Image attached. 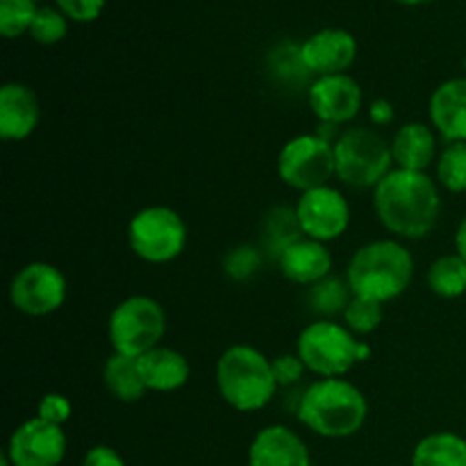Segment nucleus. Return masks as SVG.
<instances>
[{
    "label": "nucleus",
    "instance_id": "f257e3e1",
    "mask_svg": "<svg viewBox=\"0 0 466 466\" xmlns=\"http://www.w3.org/2000/svg\"><path fill=\"white\" fill-rule=\"evenodd\" d=\"M373 205L382 226L405 239L426 237L440 218L437 187L423 171H390L376 187Z\"/></svg>",
    "mask_w": 466,
    "mask_h": 466
},
{
    "label": "nucleus",
    "instance_id": "f03ea898",
    "mask_svg": "<svg viewBox=\"0 0 466 466\" xmlns=\"http://www.w3.org/2000/svg\"><path fill=\"white\" fill-rule=\"evenodd\" d=\"M369 405L362 391L339 378L309 385L299 405V419L321 437H350L367 421Z\"/></svg>",
    "mask_w": 466,
    "mask_h": 466
},
{
    "label": "nucleus",
    "instance_id": "7ed1b4c3",
    "mask_svg": "<svg viewBox=\"0 0 466 466\" xmlns=\"http://www.w3.org/2000/svg\"><path fill=\"white\" fill-rule=\"evenodd\" d=\"M412 273V255L405 246L391 239L371 241L350 259L349 287L353 296L387 303L408 289Z\"/></svg>",
    "mask_w": 466,
    "mask_h": 466
},
{
    "label": "nucleus",
    "instance_id": "20e7f679",
    "mask_svg": "<svg viewBox=\"0 0 466 466\" xmlns=\"http://www.w3.org/2000/svg\"><path fill=\"white\" fill-rule=\"evenodd\" d=\"M217 385L228 405L239 412H255L276 394L273 364L250 346H232L217 364Z\"/></svg>",
    "mask_w": 466,
    "mask_h": 466
},
{
    "label": "nucleus",
    "instance_id": "39448f33",
    "mask_svg": "<svg viewBox=\"0 0 466 466\" xmlns=\"http://www.w3.org/2000/svg\"><path fill=\"white\" fill-rule=\"evenodd\" d=\"M371 355L369 346L358 344L350 330L330 321H317L299 337V358L309 371L323 378H339L355 367V362Z\"/></svg>",
    "mask_w": 466,
    "mask_h": 466
},
{
    "label": "nucleus",
    "instance_id": "423d86ee",
    "mask_svg": "<svg viewBox=\"0 0 466 466\" xmlns=\"http://www.w3.org/2000/svg\"><path fill=\"white\" fill-rule=\"evenodd\" d=\"M167 332V314L157 300L132 296L118 303L109 317V341L118 355L141 358L157 349Z\"/></svg>",
    "mask_w": 466,
    "mask_h": 466
},
{
    "label": "nucleus",
    "instance_id": "0eeeda50",
    "mask_svg": "<svg viewBox=\"0 0 466 466\" xmlns=\"http://www.w3.org/2000/svg\"><path fill=\"white\" fill-rule=\"evenodd\" d=\"M394 155L387 141L369 127H350L337 139V177L350 187H378L390 173Z\"/></svg>",
    "mask_w": 466,
    "mask_h": 466
},
{
    "label": "nucleus",
    "instance_id": "6e6552de",
    "mask_svg": "<svg viewBox=\"0 0 466 466\" xmlns=\"http://www.w3.org/2000/svg\"><path fill=\"white\" fill-rule=\"evenodd\" d=\"M127 241L137 258L150 264L176 259L185 250L187 226L180 214L171 208H146L132 217Z\"/></svg>",
    "mask_w": 466,
    "mask_h": 466
},
{
    "label": "nucleus",
    "instance_id": "1a4fd4ad",
    "mask_svg": "<svg viewBox=\"0 0 466 466\" xmlns=\"http://www.w3.org/2000/svg\"><path fill=\"white\" fill-rule=\"evenodd\" d=\"M278 173L294 189L305 191L326 187L337 176L335 146L319 135H300L287 141L278 157Z\"/></svg>",
    "mask_w": 466,
    "mask_h": 466
},
{
    "label": "nucleus",
    "instance_id": "9d476101",
    "mask_svg": "<svg viewBox=\"0 0 466 466\" xmlns=\"http://www.w3.org/2000/svg\"><path fill=\"white\" fill-rule=\"evenodd\" d=\"M12 305L30 317H46L62 308L66 299V280L53 264L32 262L14 276L9 285Z\"/></svg>",
    "mask_w": 466,
    "mask_h": 466
},
{
    "label": "nucleus",
    "instance_id": "9b49d317",
    "mask_svg": "<svg viewBox=\"0 0 466 466\" xmlns=\"http://www.w3.org/2000/svg\"><path fill=\"white\" fill-rule=\"evenodd\" d=\"M296 218L309 239L330 241L344 235L350 221V208L341 191L332 187L305 191L296 205Z\"/></svg>",
    "mask_w": 466,
    "mask_h": 466
},
{
    "label": "nucleus",
    "instance_id": "f8f14e48",
    "mask_svg": "<svg viewBox=\"0 0 466 466\" xmlns=\"http://www.w3.org/2000/svg\"><path fill=\"white\" fill-rule=\"evenodd\" d=\"M66 453L62 426L35 417L18 426L9 440L7 458L12 466H59Z\"/></svg>",
    "mask_w": 466,
    "mask_h": 466
},
{
    "label": "nucleus",
    "instance_id": "ddd939ff",
    "mask_svg": "<svg viewBox=\"0 0 466 466\" xmlns=\"http://www.w3.org/2000/svg\"><path fill=\"white\" fill-rule=\"evenodd\" d=\"M309 107L323 123H346L362 107V89L346 73L323 76L309 86Z\"/></svg>",
    "mask_w": 466,
    "mask_h": 466
},
{
    "label": "nucleus",
    "instance_id": "4468645a",
    "mask_svg": "<svg viewBox=\"0 0 466 466\" xmlns=\"http://www.w3.org/2000/svg\"><path fill=\"white\" fill-rule=\"evenodd\" d=\"M300 62L319 76H337L353 64L358 55L355 36L346 30H321L300 46Z\"/></svg>",
    "mask_w": 466,
    "mask_h": 466
},
{
    "label": "nucleus",
    "instance_id": "2eb2a0df",
    "mask_svg": "<svg viewBox=\"0 0 466 466\" xmlns=\"http://www.w3.org/2000/svg\"><path fill=\"white\" fill-rule=\"evenodd\" d=\"M248 466H312L305 441L285 426H268L253 440Z\"/></svg>",
    "mask_w": 466,
    "mask_h": 466
},
{
    "label": "nucleus",
    "instance_id": "dca6fc26",
    "mask_svg": "<svg viewBox=\"0 0 466 466\" xmlns=\"http://www.w3.org/2000/svg\"><path fill=\"white\" fill-rule=\"evenodd\" d=\"M39 98L30 86L9 82L0 89V135L3 139H25L39 126Z\"/></svg>",
    "mask_w": 466,
    "mask_h": 466
},
{
    "label": "nucleus",
    "instance_id": "f3484780",
    "mask_svg": "<svg viewBox=\"0 0 466 466\" xmlns=\"http://www.w3.org/2000/svg\"><path fill=\"white\" fill-rule=\"evenodd\" d=\"M431 118L446 141H466V77L437 86L431 96Z\"/></svg>",
    "mask_w": 466,
    "mask_h": 466
},
{
    "label": "nucleus",
    "instance_id": "a211bd4d",
    "mask_svg": "<svg viewBox=\"0 0 466 466\" xmlns=\"http://www.w3.org/2000/svg\"><path fill=\"white\" fill-rule=\"evenodd\" d=\"M282 276L299 285H317L319 280L330 276L332 258L323 241L317 239H299L285 248V253L278 258Z\"/></svg>",
    "mask_w": 466,
    "mask_h": 466
},
{
    "label": "nucleus",
    "instance_id": "6ab92c4d",
    "mask_svg": "<svg viewBox=\"0 0 466 466\" xmlns=\"http://www.w3.org/2000/svg\"><path fill=\"white\" fill-rule=\"evenodd\" d=\"M144 382L153 391H176L189 380V362L173 349H153L139 358Z\"/></svg>",
    "mask_w": 466,
    "mask_h": 466
},
{
    "label": "nucleus",
    "instance_id": "aec40b11",
    "mask_svg": "<svg viewBox=\"0 0 466 466\" xmlns=\"http://www.w3.org/2000/svg\"><path fill=\"white\" fill-rule=\"evenodd\" d=\"M391 155L400 168L408 171H426L435 159V135L423 123H405L394 137Z\"/></svg>",
    "mask_w": 466,
    "mask_h": 466
},
{
    "label": "nucleus",
    "instance_id": "412c9836",
    "mask_svg": "<svg viewBox=\"0 0 466 466\" xmlns=\"http://www.w3.org/2000/svg\"><path fill=\"white\" fill-rule=\"evenodd\" d=\"M103 380L107 390L123 403H135L148 390L141 376L139 358H127V355L116 353L105 362Z\"/></svg>",
    "mask_w": 466,
    "mask_h": 466
},
{
    "label": "nucleus",
    "instance_id": "4be33fe9",
    "mask_svg": "<svg viewBox=\"0 0 466 466\" xmlns=\"http://www.w3.org/2000/svg\"><path fill=\"white\" fill-rule=\"evenodd\" d=\"M412 466H466V440L455 432L423 437L412 453Z\"/></svg>",
    "mask_w": 466,
    "mask_h": 466
},
{
    "label": "nucleus",
    "instance_id": "5701e85b",
    "mask_svg": "<svg viewBox=\"0 0 466 466\" xmlns=\"http://www.w3.org/2000/svg\"><path fill=\"white\" fill-rule=\"evenodd\" d=\"M428 285L441 299L466 294V262L460 255H444L428 268Z\"/></svg>",
    "mask_w": 466,
    "mask_h": 466
},
{
    "label": "nucleus",
    "instance_id": "b1692460",
    "mask_svg": "<svg viewBox=\"0 0 466 466\" xmlns=\"http://www.w3.org/2000/svg\"><path fill=\"white\" fill-rule=\"evenodd\" d=\"M300 226L296 218V209L278 208L268 214L267 226H264V241H267L268 250L280 258L285 248H289L294 241L300 239Z\"/></svg>",
    "mask_w": 466,
    "mask_h": 466
},
{
    "label": "nucleus",
    "instance_id": "393cba45",
    "mask_svg": "<svg viewBox=\"0 0 466 466\" xmlns=\"http://www.w3.org/2000/svg\"><path fill=\"white\" fill-rule=\"evenodd\" d=\"M437 177L453 194L466 191V141L446 146L437 162Z\"/></svg>",
    "mask_w": 466,
    "mask_h": 466
},
{
    "label": "nucleus",
    "instance_id": "a878e982",
    "mask_svg": "<svg viewBox=\"0 0 466 466\" xmlns=\"http://www.w3.org/2000/svg\"><path fill=\"white\" fill-rule=\"evenodd\" d=\"M349 285L335 276L319 280L309 291V305L319 314H337L341 308H349Z\"/></svg>",
    "mask_w": 466,
    "mask_h": 466
},
{
    "label": "nucleus",
    "instance_id": "bb28decb",
    "mask_svg": "<svg viewBox=\"0 0 466 466\" xmlns=\"http://www.w3.org/2000/svg\"><path fill=\"white\" fill-rule=\"evenodd\" d=\"M36 12L35 0H0V32L7 39L30 32Z\"/></svg>",
    "mask_w": 466,
    "mask_h": 466
},
{
    "label": "nucleus",
    "instance_id": "cd10ccee",
    "mask_svg": "<svg viewBox=\"0 0 466 466\" xmlns=\"http://www.w3.org/2000/svg\"><path fill=\"white\" fill-rule=\"evenodd\" d=\"M344 317L350 330L360 332V335H369L382 323V303L362 299V296H353L349 308L344 309Z\"/></svg>",
    "mask_w": 466,
    "mask_h": 466
},
{
    "label": "nucleus",
    "instance_id": "c85d7f7f",
    "mask_svg": "<svg viewBox=\"0 0 466 466\" xmlns=\"http://www.w3.org/2000/svg\"><path fill=\"white\" fill-rule=\"evenodd\" d=\"M66 18H64V14L55 12V9L50 7H44L36 12L35 21H32L30 25V35L32 39L39 41V44H57V41H62L64 36H66Z\"/></svg>",
    "mask_w": 466,
    "mask_h": 466
},
{
    "label": "nucleus",
    "instance_id": "c756f323",
    "mask_svg": "<svg viewBox=\"0 0 466 466\" xmlns=\"http://www.w3.org/2000/svg\"><path fill=\"white\" fill-rule=\"evenodd\" d=\"M259 264H262V258H259L258 250L248 248V246H241V248H235L228 253L223 267H226V273L230 278H235V280H246V278H250L258 271Z\"/></svg>",
    "mask_w": 466,
    "mask_h": 466
},
{
    "label": "nucleus",
    "instance_id": "7c9ffc66",
    "mask_svg": "<svg viewBox=\"0 0 466 466\" xmlns=\"http://www.w3.org/2000/svg\"><path fill=\"white\" fill-rule=\"evenodd\" d=\"M57 7L62 9L64 16L73 21H96L105 7V0H57Z\"/></svg>",
    "mask_w": 466,
    "mask_h": 466
},
{
    "label": "nucleus",
    "instance_id": "2f4dec72",
    "mask_svg": "<svg viewBox=\"0 0 466 466\" xmlns=\"http://www.w3.org/2000/svg\"><path fill=\"white\" fill-rule=\"evenodd\" d=\"M68 417H71V403H68V399H64L62 394L44 396V400L39 405V419L55 423V426H62L64 421H68Z\"/></svg>",
    "mask_w": 466,
    "mask_h": 466
},
{
    "label": "nucleus",
    "instance_id": "473e14b6",
    "mask_svg": "<svg viewBox=\"0 0 466 466\" xmlns=\"http://www.w3.org/2000/svg\"><path fill=\"white\" fill-rule=\"evenodd\" d=\"M303 360L291 358V355H282V358L273 360V373H276V380L280 385H289V382H296L300 376H303Z\"/></svg>",
    "mask_w": 466,
    "mask_h": 466
},
{
    "label": "nucleus",
    "instance_id": "72a5a7b5",
    "mask_svg": "<svg viewBox=\"0 0 466 466\" xmlns=\"http://www.w3.org/2000/svg\"><path fill=\"white\" fill-rule=\"evenodd\" d=\"M82 466H126L121 455L116 453L109 446H94L91 451H86Z\"/></svg>",
    "mask_w": 466,
    "mask_h": 466
},
{
    "label": "nucleus",
    "instance_id": "f704fd0d",
    "mask_svg": "<svg viewBox=\"0 0 466 466\" xmlns=\"http://www.w3.org/2000/svg\"><path fill=\"white\" fill-rule=\"evenodd\" d=\"M455 248H458V255L466 262V217L460 223L458 235H455Z\"/></svg>",
    "mask_w": 466,
    "mask_h": 466
},
{
    "label": "nucleus",
    "instance_id": "c9c22d12",
    "mask_svg": "<svg viewBox=\"0 0 466 466\" xmlns=\"http://www.w3.org/2000/svg\"><path fill=\"white\" fill-rule=\"evenodd\" d=\"M371 116H373V121H390L391 118V107L387 103H376L371 107Z\"/></svg>",
    "mask_w": 466,
    "mask_h": 466
},
{
    "label": "nucleus",
    "instance_id": "e433bc0d",
    "mask_svg": "<svg viewBox=\"0 0 466 466\" xmlns=\"http://www.w3.org/2000/svg\"><path fill=\"white\" fill-rule=\"evenodd\" d=\"M399 3H405V5H419V3H428V0H399Z\"/></svg>",
    "mask_w": 466,
    "mask_h": 466
},
{
    "label": "nucleus",
    "instance_id": "4c0bfd02",
    "mask_svg": "<svg viewBox=\"0 0 466 466\" xmlns=\"http://www.w3.org/2000/svg\"><path fill=\"white\" fill-rule=\"evenodd\" d=\"M464 71H466V59H464Z\"/></svg>",
    "mask_w": 466,
    "mask_h": 466
}]
</instances>
